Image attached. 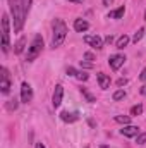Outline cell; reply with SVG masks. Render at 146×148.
I'll return each mask as SVG.
<instances>
[{"mask_svg": "<svg viewBox=\"0 0 146 148\" xmlns=\"http://www.w3.org/2000/svg\"><path fill=\"white\" fill-rule=\"evenodd\" d=\"M60 119H62V121H64V122H69V124H71V122H76V121H77V119H79V114H77V112H62V114H60Z\"/></svg>", "mask_w": 146, "mask_h": 148, "instance_id": "11", "label": "cell"}, {"mask_svg": "<svg viewBox=\"0 0 146 148\" xmlns=\"http://www.w3.org/2000/svg\"><path fill=\"white\" fill-rule=\"evenodd\" d=\"M143 36H145V28H139V29L134 33V36H132V41H134V43H138V41H139V40H141Z\"/></svg>", "mask_w": 146, "mask_h": 148, "instance_id": "20", "label": "cell"}, {"mask_svg": "<svg viewBox=\"0 0 146 148\" xmlns=\"http://www.w3.org/2000/svg\"><path fill=\"white\" fill-rule=\"evenodd\" d=\"M76 73H77V71H76L74 67H71V66L67 67V74H69V76H74V77H76Z\"/></svg>", "mask_w": 146, "mask_h": 148, "instance_id": "27", "label": "cell"}, {"mask_svg": "<svg viewBox=\"0 0 146 148\" xmlns=\"http://www.w3.org/2000/svg\"><path fill=\"white\" fill-rule=\"evenodd\" d=\"M136 143H138V145H145V143H146V133L138 134V138H136Z\"/></svg>", "mask_w": 146, "mask_h": 148, "instance_id": "24", "label": "cell"}, {"mask_svg": "<svg viewBox=\"0 0 146 148\" xmlns=\"http://www.w3.org/2000/svg\"><path fill=\"white\" fill-rule=\"evenodd\" d=\"M115 121L120 124H129L131 122V115H115Z\"/></svg>", "mask_w": 146, "mask_h": 148, "instance_id": "19", "label": "cell"}, {"mask_svg": "<svg viewBox=\"0 0 146 148\" xmlns=\"http://www.w3.org/2000/svg\"><path fill=\"white\" fill-rule=\"evenodd\" d=\"M139 79H141V81H146V67L141 71V74H139Z\"/></svg>", "mask_w": 146, "mask_h": 148, "instance_id": "29", "label": "cell"}, {"mask_svg": "<svg viewBox=\"0 0 146 148\" xmlns=\"http://www.w3.org/2000/svg\"><path fill=\"white\" fill-rule=\"evenodd\" d=\"M105 41H107V43H108V45H110V43L113 41V36H112V35H108V36L105 38Z\"/></svg>", "mask_w": 146, "mask_h": 148, "instance_id": "31", "label": "cell"}, {"mask_svg": "<svg viewBox=\"0 0 146 148\" xmlns=\"http://www.w3.org/2000/svg\"><path fill=\"white\" fill-rule=\"evenodd\" d=\"M81 67H84V69H91L93 64H91V62H83V60H81Z\"/></svg>", "mask_w": 146, "mask_h": 148, "instance_id": "26", "label": "cell"}, {"mask_svg": "<svg viewBox=\"0 0 146 148\" xmlns=\"http://www.w3.org/2000/svg\"><path fill=\"white\" fill-rule=\"evenodd\" d=\"M120 134L122 136H126V138H132V136H138L139 134V127L138 126H126V127H122L120 129Z\"/></svg>", "mask_w": 146, "mask_h": 148, "instance_id": "10", "label": "cell"}, {"mask_svg": "<svg viewBox=\"0 0 146 148\" xmlns=\"http://www.w3.org/2000/svg\"><path fill=\"white\" fill-rule=\"evenodd\" d=\"M81 93H83V95L86 97V100H88L89 103H95V102H96V98H95V97H93V95H91V93H89V91L86 90V88H81Z\"/></svg>", "mask_w": 146, "mask_h": 148, "instance_id": "17", "label": "cell"}, {"mask_svg": "<svg viewBox=\"0 0 146 148\" xmlns=\"http://www.w3.org/2000/svg\"><path fill=\"white\" fill-rule=\"evenodd\" d=\"M9 35H10V28H9V16L3 14L2 16V50L7 53L10 41H9Z\"/></svg>", "mask_w": 146, "mask_h": 148, "instance_id": "3", "label": "cell"}, {"mask_svg": "<svg viewBox=\"0 0 146 148\" xmlns=\"http://www.w3.org/2000/svg\"><path fill=\"white\" fill-rule=\"evenodd\" d=\"M24 45H26V38L21 36L19 40H17V43L14 45V52H16V53H23V50H24Z\"/></svg>", "mask_w": 146, "mask_h": 148, "instance_id": "15", "label": "cell"}, {"mask_svg": "<svg viewBox=\"0 0 146 148\" xmlns=\"http://www.w3.org/2000/svg\"><path fill=\"white\" fill-rule=\"evenodd\" d=\"M124 98H126V91H124L122 88H120V90H117V91L113 93V100H115V102H119V100H124Z\"/></svg>", "mask_w": 146, "mask_h": 148, "instance_id": "18", "label": "cell"}, {"mask_svg": "<svg viewBox=\"0 0 146 148\" xmlns=\"http://www.w3.org/2000/svg\"><path fill=\"white\" fill-rule=\"evenodd\" d=\"M31 100H33V88L28 83H23L21 84V102L23 103H29Z\"/></svg>", "mask_w": 146, "mask_h": 148, "instance_id": "4", "label": "cell"}, {"mask_svg": "<svg viewBox=\"0 0 146 148\" xmlns=\"http://www.w3.org/2000/svg\"><path fill=\"white\" fill-rule=\"evenodd\" d=\"M84 43H88L89 47H93V48H96V50L103 48V40L98 36V35H86V36H84Z\"/></svg>", "mask_w": 146, "mask_h": 148, "instance_id": "6", "label": "cell"}, {"mask_svg": "<svg viewBox=\"0 0 146 148\" xmlns=\"http://www.w3.org/2000/svg\"><path fill=\"white\" fill-rule=\"evenodd\" d=\"M31 3H33V0H19V16H21L23 24H24V21L31 10Z\"/></svg>", "mask_w": 146, "mask_h": 148, "instance_id": "5", "label": "cell"}, {"mask_svg": "<svg viewBox=\"0 0 146 148\" xmlns=\"http://www.w3.org/2000/svg\"><path fill=\"white\" fill-rule=\"evenodd\" d=\"M84 59H86V60H95V55H93L91 52H86V53H84Z\"/></svg>", "mask_w": 146, "mask_h": 148, "instance_id": "25", "label": "cell"}, {"mask_svg": "<svg viewBox=\"0 0 146 148\" xmlns=\"http://www.w3.org/2000/svg\"><path fill=\"white\" fill-rule=\"evenodd\" d=\"M96 77H98V84H100V88H102V90H108L110 76H107V74H103V73H98L96 74Z\"/></svg>", "mask_w": 146, "mask_h": 148, "instance_id": "12", "label": "cell"}, {"mask_svg": "<svg viewBox=\"0 0 146 148\" xmlns=\"http://www.w3.org/2000/svg\"><path fill=\"white\" fill-rule=\"evenodd\" d=\"M145 19H146V10H145Z\"/></svg>", "mask_w": 146, "mask_h": 148, "instance_id": "35", "label": "cell"}, {"mask_svg": "<svg viewBox=\"0 0 146 148\" xmlns=\"http://www.w3.org/2000/svg\"><path fill=\"white\" fill-rule=\"evenodd\" d=\"M141 112H143V105H134L131 109V115H139Z\"/></svg>", "mask_w": 146, "mask_h": 148, "instance_id": "23", "label": "cell"}, {"mask_svg": "<svg viewBox=\"0 0 146 148\" xmlns=\"http://www.w3.org/2000/svg\"><path fill=\"white\" fill-rule=\"evenodd\" d=\"M0 88H2V93L7 95L10 91V81H9V71L5 67H2V81H0Z\"/></svg>", "mask_w": 146, "mask_h": 148, "instance_id": "9", "label": "cell"}, {"mask_svg": "<svg viewBox=\"0 0 146 148\" xmlns=\"http://www.w3.org/2000/svg\"><path fill=\"white\" fill-rule=\"evenodd\" d=\"M129 41H131V38L127 36V35H122V36L117 40V45H115V47H117V48H124V47H127Z\"/></svg>", "mask_w": 146, "mask_h": 148, "instance_id": "16", "label": "cell"}, {"mask_svg": "<svg viewBox=\"0 0 146 148\" xmlns=\"http://www.w3.org/2000/svg\"><path fill=\"white\" fill-rule=\"evenodd\" d=\"M36 148H45V145L43 143H36Z\"/></svg>", "mask_w": 146, "mask_h": 148, "instance_id": "33", "label": "cell"}, {"mask_svg": "<svg viewBox=\"0 0 146 148\" xmlns=\"http://www.w3.org/2000/svg\"><path fill=\"white\" fill-rule=\"evenodd\" d=\"M126 83H127V79H126V77H120V79L117 81V86H124Z\"/></svg>", "mask_w": 146, "mask_h": 148, "instance_id": "28", "label": "cell"}, {"mask_svg": "<svg viewBox=\"0 0 146 148\" xmlns=\"http://www.w3.org/2000/svg\"><path fill=\"white\" fill-rule=\"evenodd\" d=\"M89 28V23L88 21H84V19H76L74 21V29L77 31V33H83V31H86Z\"/></svg>", "mask_w": 146, "mask_h": 148, "instance_id": "13", "label": "cell"}, {"mask_svg": "<svg viewBox=\"0 0 146 148\" xmlns=\"http://www.w3.org/2000/svg\"><path fill=\"white\" fill-rule=\"evenodd\" d=\"M124 12H126V7L122 5V7H119L117 10H112V12L108 14V17L110 19H120V17L124 16Z\"/></svg>", "mask_w": 146, "mask_h": 148, "instance_id": "14", "label": "cell"}, {"mask_svg": "<svg viewBox=\"0 0 146 148\" xmlns=\"http://www.w3.org/2000/svg\"><path fill=\"white\" fill-rule=\"evenodd\" d=\"M5 107H7V110H16L17 109V100H9Z\"/></svg>", "mask_w": 146, "mask_h": 148, "instance_id": "21", "label": "cell"}, {"mask_svg": "<svg viewBox=\"0 0 146 148\" xmlns=\"http://www.w3.org/2000/svg\"><path fill=\"white\" fill-rule=\"evenodd\" d=\"M76 77H77L79 81H88V77H89V76L84 73V71H77V73H76Z\"/></svg>", "mask_w": 146, "mask_h": 148, "instance_id": "22", "label": "cell"}, {"mask_svg": "<svg viewBox=\"0 0 146 148\" xmlns=\"http://www.w3.org/2000/svg\"><path fill=\"white\" fill-rule=\"evenodd\" d=\"M41 50H43V38H41V35H36V36L33 38V41H31L29 48H28V55H26V60H28V62L35 60L38 55L41 53Z\"/></svg>", "mask_w": 146, "mask_h": 148, "instance_id": "2", "label": "cell"}, {"mask_svg": "<svg viewBox=\"0 0 146 148\" xmlns=\"http://www.w3.org/2000/svg\"><path fill=\"white\" fill-rule=\"evenodd\" d=\"M52 28H53L52 48H57V47H60V45L65 41V36H67V26H65V23H64L62 19H53Z\"/></svg>", "mask_w": 146, "mask_h": 148, "instance_id": "1", "label": "cell"}, {"mask_svg": "<svg viewBox=\"0 0 146 148\" xmlns=\"http://www.w3.org/2000/svg\"><path fill=\"white\" fill-rule=\"evenodd\" d=\"M139 93H141V95H145V97H146V84H143V86L139 88Z\"/></svg>", "mask_w": 146, "mask_h": 148, "instance_id": "30", "label": "cell"}, {"mask_svg": "<svg viewBox=\"0 0 146 148\" xmlns=\"http://www.w3.org/2000/svg\"><path fill=\"white\" fill-rule=\"evenodd\" d=\"M69 2H72V3H83L84 0H69Z\"/></svg>", "mask_w": 146, "mask_h": 148, "instance_id": "32", "label": "cell"}, {"mask_svg": "<svg viewBox=\"0 0 146 148\" xmlns=\"http://www.w3.org/2000/svg\"><path fill=\"white\" fill-rule=\"evenodd\" d=\"M124 62H126V57H124V55H120V53H117V55H112V57L108 59V64H110V67H112L113 71L120 69V67L124 66Z\"/></svg>", "mask_w": 146, "mask_h": 148, "instance_id": "8", "label": "cell"}, {"mask_svg": "<svg viewBox=\"0 0 146 148\" xmlns=\"http://www.w3.org/2000/svg\"><path fill=\"white\" fill-rule=\"evenodd\" d=\"M62 97H64V86H62V84H57V86H55V91H53V97H52V105H53L55 109L60 107Z\"/></svg>", "mask_w": 146, "mask_h": 148, "instance_id": "7", "label": "cell"}, {"mask_svg": "<svg viewBox=\"0 0 146 148\" xmlns=\"http://www.w3.org/2000/svg\"><path fill=\"white\" fill-rule=\"evenodd\" d=\"M14 2H17V0H9V5H12Z\"/></svg>", "mask_w": 146, "mask_h": 148, "instance_id": "34", "label": "cell"}]
</instances>
